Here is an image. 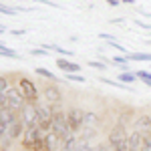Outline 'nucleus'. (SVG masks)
<instances>
[{
	"label": "nucleus",
	"instance_id": "f8f14e48",
	"mask_svg": "<svg viewBox=\"0 0 151 151\" xmlns=\"http://www.w3.org/2000/svg\"><path fill=\"white\" fill-rule=\"evenodd\" d=\"M141 137H143V133H139V131L131 133V135H129V147H127V151H141Z\"/></svg>",
	"mask_w": 151,
	"mask_h": 151
},
{
	"label": "nucleus",
	"instance_id": "423d86ee",
	"mask_svg": "<svg viewBox=\"0 0 151 151\" xmlns=\"http://www.w3.org/2000/svg\"><path fill=\"white\" fill-rule=\"evenodd\" d=\"M85 117H87V113H85L83 109H79V107L70 109L69 113H67V119H69V127H70V131H73V133H75V131H79V129L85 125Z\"/></svg>",
	"mask_w": 151,
	"mask_h": 151
},
{
	"label": "nucleus",
	"instance_id": "f3484780",
	"mask_svg": "<svg viewBox=\"0 0 151 151\" xmlns=\"http://www.w3.org/2000/svg\"><path fill=\"white\" fill-rule=\"evenodd\" d=\"M35 70L38 73V75H42V77H47V79H50V81H57V75H52V73H50L48 69H45V67H36Z\"/></svg>",
	"mask_w": 151,
	"mask_h": 151
},
{
	"label": "nucleus",
	"instance_id": "39448f33",
	"mask_svg": "<svg viewBox=\"0 0 151 151\" xmlns=\"http://www.w3.org/2000/svg\"><path fill=\"white\" fill-rule=\"evenodd\" d=\"M18 89H20V93L24 95L26 103H36V101H38V91H36L35 83L30 81V79L22 77V79L18 81Z\"/></svg>",
	"mask_w": 151,
	"mask_h": 151
},
{
	"label": "nucleus",
	"instance_id": "4be33fe9",
	"mask_svg": "<svg viewBox=\"0 0 151 151\" xmlns=\"http://www.w3.org/2000/svg\"><path fill=\"white\" fill-rule=\"evenodd\" d=\"M30 55H35V57H48V52L45 50V48H32Z\"/></svg>",
	"mask_w": 151,
	"mask_h": 151
},
{
	"label": "nucleus",
	"instance_id": "6ab92c4d",
	"mask_svg": "<svg viewBox=\"0 0 151 151\" xmlns=\"http://www.w3.org/2000/svg\"><path fill=\"white\" fill-rule=\"evenodd\" d=\"M0 57H10V58H20V55H16L12 48L8 47H4V48H0Z\"/></svg>",
	"mask_w": 151,
	"mask_h": 151
},
{
	"label": "nucleus",
	"instance_id": "0eeeda50",
	"mask_svg": "<svg viewBox=\"0 0 151 151\" xmlns=\"http://www.w3.org/2000/svg\"><path fill=\"white\" fill-rule=\"evenodd\" d=\"M40 137H42V131H40L38 125H35V127H26L24 129V137H22V145L26 147V149H30Z\"/></svg>",
	"mask_w": 151,
	"mask_h": 151
},
{
	"label": "nucleus",
	"instance_id": "dca6fc26",
	"mask_svg": "<svg viewBox=\"0 0 151 151\" xmlns=\"http://www.w3.org/2000/svg\"><path fill=\"white\" fill-rule=\"evenodd\" d=\"M137 79H139V77L133 75V73H121V75H119V81L123 83V85H133Z\"/></svg>",
	"mask_w": 151,
	"mask_h": 151
},
{
	"label": "nucleus",
	"instance_id": "5701e85b",
	"mask_svg": "<svg viewBox=\"0 0 151 151\" xmlns=\"http://www.w3.org/2000/svg\"><path fill=\"white\" fill-rule=\"evenodd\" d=\"M89 67L99 69V70H105V65H103V63H99V60H91V63H89Z\"/></svg>",
	"mask_w": 151,
	"mask_h": 151
},
{
	"label": "nucleus",
	"instance_id": "c756f323",
	"mask_svg": "<svg viewBox=\"0 0 151 151\" xmlns=\"http://www.w3.org/2000/svg\"><path fill=\"white\" fill-rule=\"evenodd\" d=\"M125 4H135V0H123Z\"/></svg>",
	"mask_w": 151,
	"mask_h": 151
},
{
	"label": "nucleus",
	"instance_id": "393cba45",
	"mask_svg": "<svg viewBox=\"0 0 151 151\" xmlns=\"http://www.w3.org/2000/svg\"><path fill=\"white\" fill-rule=\"evenodd\" d=\"M75 151H95V149H91V147H89L87 143H79V145H77V149H75Z\"/></svg>",
	"mask_w": 151,
	"mask_h": 151
},
{
	"label": "nucleus",
	"instance_id": "ddd939ff",
	"mask_svg": "<svg viewBox=\"0 0 151 151\" xmlns=\"http://www.w3.org/2000/svg\"><path fill=\"white\" fill-rule=\"evenodd\" d=\"M127 60H137V63H151V52H129L125 55Z\"/></svg>",
	"mask_w": 151,
	"mask_h": 151
},
{
	"label": "nucleus",
	"instance_id": "a211bd4d",
	"mask_svg": "<svg viewBox=\"0 0 151 151\" xmlns=\"http://www.w3.org/2000/svg\"><path fill=\"white\" fill-rule=\"evenodd\" d=\"M137 77H139L147 87H151V73H147V70H137Z\"/></svg>",
	"mask_w": 151,
	"mask_h": 151
},
{
	"label": "nucleus",
	"instance_id": "412c9836",
	"mask_svg": "<svg viewBox=\"0 0 151 151\" xmlns=\"http://www.w3.org/2000/svg\"><path fill=\"white\" fill-rule=\"evenodd\" d=\"M0 12H2V14H8V16H14V14H16V8H8V6H2V4H0Z\"/></svg>",
	"mask_w": 151,
	"mask_h": 151
},
{
	"label": "nucleus",
	"instance_id": "f03ea898",
	"mask_svg": "<svg viewBox=\"0 0 151 151\" xmlns=\"http://www.w3.org/2000/svg\"><path fill=\"white\" fill-rule=\"evenodd\" d=\"M109 145L113 151H127L129 147V135L123 125H115L109 133Z\"/></svg>",
	"mask_w": 151,
	"mask_h": 151
},
{
	"label": "nucleus",
	"instance_id": "9b49d317",
	"mask_svg": "<svg viewBox=\"0 0 151 151\" xmlns=\"http://www.w3.org/2000/svg\"><path fill=\"white\" fill-rule=\"evenodd\" d=\"M57 67H58L60 70H65L67 75H70V73H79V70H81V67H79L77 63L67 60V58H58V60H57Z\"/></svg>",
	"mask_w": 151,
	"mask_h": 151
},
{
	"label": "nucleus",
	"instance_id": "aec40b11",
	"mask_svg": "<svg viewBox=\"0 0 151 151\" xmlns=\"http://www.w3.org/2000/svg\"><path fill=\"white\" fill-rule=\"evenodd\" d=\"M67 81H73V83H85V77L77 75V73H70V75H67Z\"/></svg>",
	"mask_w": 151,
	"mask_h": 151
},
{
	"label": "nucleus",
	"instance_id": "1a4fd4ad",
	"mask_svg": "<svg viewBox=\"0 0 151 151\" xmlns=\"http://www.w3.org/2000/svg\"><path fill=\"white\" fill-rule=\"evenodd\" d=\"M22 119H20V115H16L14 119L10 121V125H8V131H6V135L10 137V139H16L20 133H22Z\"/></svg>",
	"mask_w": 151,
	"mask_h": 151
},
{
	"label": "nucleus",
	"instance_id": "c85d7f7f",
	"mask_svg": "<svg viewBox=\"0 0 151 151\" xmlns=\"http://www.w3.org/2000/svg\"><path fill=\"white\" fill-rule=\"evenodd\" d=\"M107 2H109V6H117L119 4V0H107Z\"/></svg>",
	"mask_w": 151,
	"mask_h": 151
},
{
	"label": "nucleus",
	"instance_id": "4468645a",
	"mask_svg": "<svg viewBox=\"0 0 151 151\" xmlns=\"http://www.w3.org/2000/svg\"><path fill=\"white\" fill-rule=\"evenodd\" d=\"M50 149H52V147H50V143H48L47 135H42V137H40V139L30 147V151H50Z\"/></svg>",
	"mask_w": 151,
	"mask_h": 151
},
{
	"label": "nucleus",
	"instance_id": "6e6552de",
	"mask_svg": "<svg viewBox=\"0 0 151 151\" xmlns=\"http://www.w3.org/2000/svg\"><path fill=\"white\" fill-rule=\"evenodd\" d=\"M20 119H22V123L26 125V127H35V125H38V123H36V107H35V103H26L24 105V109L20 111Z\"/></svg>",
	"mask_w": 151,
	"mask_h": 151
},
{
	"label": "nucleus",
	"instance_id": "20e7f679",
	"mask_svg": "<svg viewBox=\"0 0 151 151\" xmlns=\"http://www.w3.org/2000/svg\"><path fill=\"white\" fill-rule=\"evenodd\" d=\"M6 105H8V109L16 111V113H20V111H22L24 105H26V99H24V95L20 93V89L10 87V89L6 91Z\"/></svg>",
	"mask_w": 151,
	"mask_h": 151
},
{
	"label": "nucleus",
	"instance_id": "cd10ccee",
	"mask_svg": "<svg viewBox=\"0 0 151 151\" xmlns=\"http://www.w3.org/2000/svg\"><path fill=\"white\" fill-rule=\"evenodd\" d=\"M12 35H14V36H22L24 30H12Z\"/></svg>",
	"mask_w": 151,
	"mask_h": 151
},
{
	"label": "nucleus",
	"instance_id": "bb28decb",
	"mask_svg": "<svg viewBox=\"0 0 151 151\" xmlns=\"http://www.w3.org/2000/svg\"><path fill=\"white\" fill-rule=\"evenodd\" d=\"M95 151H113V149H111V145H101V147H97Z\"/></svg>",
	"mask_w": 151,
	"mask_h": 151
},
{
	"label": "nucleus",
	"instance_id": "7c9ffc66",
	"mask_svg": "<svg viewBox=\"0 0 151 151\" xmlns=\"http://www.w3.org/2000/svg\"><path fill=\"white\" fill-rule=\"evenodd\" d=\"M149 45H151V40H149Z\"/></svg>",
	"mask_w": 151,
	"mask_h": 151
},
{
	"label": "nucleus",
	"instance_id": "9d476101",
	"mask_svg": "<svg viewBox=\"0 0 151 151\" xmlns=\"http://www.w3.org/2000/svg\"><path fill=\"white\" fill-rule=\"evenodd\" d=\"M45 99H47V103H50V105H58L63 101V95H60V91H58L55 85H52V87L48 85V87H45Z\"/></svg>",
	"mask_w": 151,
	"mask_h": 151
},
{
	"label": "nucleus",
	"instance_id": "7ed1b4c3",
	"mask_svg": "<svg viewBox=\"0 0 151 151\" xmlns=\"http://www.w3.org/2000/svg\"><path fill=\"white\" fill-rule=\"evenodd\" d=\"M36 107V123L42 133H48L52 131V113H50V107L47 105H40V103H35Z\"/></svg>",
	"mask_w": 151,
	"mask_h": 151
},
{
	"label": "nucleus",
	"instance_id": "b1692460",
	"mask_svg": "<svg viewBox=\"0 0 151 151\" xmlns=\"http://www.w3.org/2000/svg\"><path fill=\"white\" fill-rule=\"evenodd\" d=\"M139 125H141V127H147V129H149L151 127V119H149V117H141Z\"/></svg>",
	"mask_w": 151,
	"mask_h": 151
},
{
	"label": "nucleus",
	"instance_id": "f257e3e1",
	"mask_svg": "<svg viewBox=\"0 0 151 151\" xmlns=\"http://www.w3.org/2000/svg\"><path fill=\"white\" fill-rule=\"evenodd\" d=\"M50 113H52V133L58 137V141L70 139V137H73V131H70V127H69L67 115H65L60 109H57V107H52Z\"/></svg>",
	"mask_w": 151,
	"mask_h": 151
},
{
	"label": "nucleus",
	"instance_id": "a878e982",
	"mask_svg": "<svg viewBox=\"0 0 151 151\" xmlns=\"http://www.w3.org/2000/svg\"><path fill=\"white\" fill-rule=\"evenodd\" d=\"M133 22L137 26H141V28H151V22H141V20H133Z\"/></svg>",
	"mask_w": 151,
	"mask_h": 151
},
{
	"label": "nucleus",
	"instance_id": "2eb2a0df",
	"mask_svg": "<svg viewBox=\"0 0 151 151\" xmlns=\"http://www.w3.org/2000/svg\"><path fill=\"white\" fill-rule=\"evenodd\" d=\"M99 38H105V40H107V42H109L111 47H113V48H117V50H121L123 55H129V50H127V48L123 47V45H119V42H115L111 35H105V32H101V35H99Z\"/></svg>",
	"mask_w": 151,
	"mask_h": 151
}]
</instances>
